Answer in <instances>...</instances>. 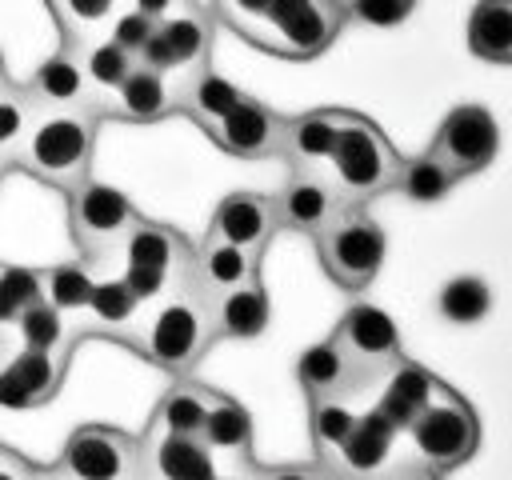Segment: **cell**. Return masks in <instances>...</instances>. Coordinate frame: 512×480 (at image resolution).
Returning a JSON list of instances; mask_svg holds the SVG:
<instances>
[{
	"label": "cell",
	"mask_w": 512,
	"mask_h": 480,
	"mask_svg": "<svg viewBox=\"0 0 512 480\" xmlns=\"http://www.w3.org/2000/svg\"><path fill=\"white\" fill-rule=\"evenodd\" d=\"M140 476L144 480H216V456L200 436H176L148 424L140 440Z\"/></svg>",
	"instance_id": "cell-15"
},
{
	"label": "cell",
	"mask_w": 512,
	"mask_h": 480,
	"mask_svg": "<svg viewBox=\"0 0 512 480\" xmlns=\"http://www.w3.org/2000/svg\"><path fill=\"white\" fill-rule=\"evenodd\" d=\"M212 400H216L212 388H204V384H196V380H176V384L160 396V404H156V412H152V428L176 432V436H200Z\"/></svg>",
	"instance_id": "cell-28"
},
{
	"label": "cell",
	"mask_w": 512,
	"mask_h": 480,
	"mask_svg": "<svg viewBox=\"0 0 512 480\" xmlns=\"http://www.w3.org/2000/svg\"><path fill=\"white\" fill-rule=\"evenodd\" d=\"M392 440H396V428H392L376 408L356 412L352 432L344 436V444L336 448V456H332L328 464H336L348 480H364V476L380 472V464H384L388 452H392Z\"/></svg>",
	"instance_id": "cell-23"
},
{
	"label": "cell",
	"mask_w": 512,
	"mask_h": 480,
	"mask_svg": "<svg viewBox=\"0 0 512 480\" xmlns=\"http://www.w3.org/2000/svg\"><path fill=\"white\" fill-rule=\"evenodd\" d=\"M256 268H260V256L256 252H244L236 244H224V240H200V248H192L188 256V268L184 276L192 280V288L204 296V300H220L224 292L256 280Z\"/></svg>",
	"instance_id": "cell-18"
},
{
	"label": "cell",
	"mask_w": 512,
	"mask_h": 480,
	"mask_svg": "<svg viewBox=\"0 0 512 480\" xmlns=\"http://www.w3.org/2000/svg\"><path fill=\"white\" fill-rule=\"evenodd\" d=\"M468 48L480 60L512 64V0H480L468 16Z\"/></svg>",
	"instance_id": "cell-29"
},
{
	"label": "cell",
	"mask_w": 512,
	"mask_h": 480,
	"mask_svg": "<svg viewBox=\"0 0 512 480\" xmlns=\"http://www.w3.org/2000/svg\"><path fill=\"white\" fill-rule=\"evenodd\" d=\"M268 8H272V0H212V12H216L232 32H240L248 44H256Z\"/></svg>",
	"instance_id": "cell-40"
},
{
	"label": "cell",
	"mask_w": 512,
	"mask_h": 480,
	"mask_svg": "<svg viewBox=\"0 0 512 480\" xmlns=\"http://www.w3.org/2000/svg\"><path fill=\"white\" fill-rule=\"evenodd\" d=\"M92 288H96L92 272H88L84 264H72V260L52 264V268L40 272V292H44V300H48L52 308H60V312H84Z\"/></svg>",
	"instance_id": "cell-33"
},
{
	"label": "cell",
	"mask_w": 512,
	"mask_h": 480,
	"mask_svg": "<svg viewBox=\"0 0 512 480\" xmlns=\"http://www.w3.org/2000/svg\"><path fill=\"white\" fill-rule=\"evenodd\" d=\"M92 144L96 116L88 108H36L20 136L16 164L28 168L36 180L72 192L80 180H88Z\"/></svg>",
	"instance_id": "cell-1"
},
{
	"label": "cell",
	"mask_w": 512,
	"mask_h": 480,
	"mask_svg": "<svg viewBox=\"0 0 512 480\" xmlns=\"http://www.w3.org/2000/svg\"><path fill=\"white\" fill-rule=\"evenodd\" d=\"M4 164H12V152H8L4 144H0V168H4Z\"/></svg>",
	"instance_id": "cell-50"
},
{
	"label": "cell",
	"mask_w": 512,
	"mask_h": 480,
	"mask_svg": "<svg viewBox=\"0 0 512 480\" xmlns=\"http://www.w3.org/2000/svg\"><path fill=\"white\" fill-rule=\"evenodd\" d=\"M36 300H44L40 272L24 264H0V332L16 328L24 308H32Z\"/></svg>",
	"instance_id": "cell-36"
},
{
	"label": "cell",
	"mask_w": 512,
	"mask_h": 480,
	"mask_svg": "<svg viewBox=\"0 0 512 480\" xmlns=\"http://www.w3.org/2000/svg\"><path fill=\"white\" fill-rule=\"evenodd\" d=\"M32 480H64V476L52 468V472H32Z\"/></svg>",
	"instance_id": "cell-49"
},
{
	"label": "cell",
	"mask_w": 512,
	"mask_h": 480,
	"mask_svg": "<svg viewBox=\"0 0 512 480\" xmlns=\"http://www.w3.org/2000/svg\"><path fill=\"white\" fill-rule=\"evenodd\" d=\"M32 472L36 468H28L20 456H12V452L0 448V480H32Z\"/></svg>",
	"instance_id": "cell-46"
},
{
	"label": "cell",
	"mask_w": 512,
	"mask_h": 480,
	"mask_svg": "<svg viewBox=\"0 0 512 480\" xmlns=\"http://www.w3.org/2000/svg\"><path fill=\"white\" fill-rule=\"evenodd\" d=\"M152 32H156V20H148V16L136 12V8H120V12L112 16V24H108V40L120 44L124 52H132L136 60H140L144 44L152 40Z\"/></svg>",
	"instance_id": "cell-41"
},
{
	"label": "cell",
	"mask_w": 512,
	"mask_h": 480,
	"mask_svg": "<svg viewBox=\"0 0 512 480\" xmlns=\"http://www.w3.org/2000/svg\"><path fill=\"white\" fill-rule=\"evenodd\" d=\"M276 204L272 196L264 192H232L216 204L212 212V224H208V240H224V244H236L244 252H264L272 232H276Z\"/></svg>",
	"instance_id": "cell-16"
},
{
	"label": "cell",
	"mask_w": 512,
	"mask_h": 480,
	"mask_svg": "<svg viewBox=\"0 0 512 480\" xmlns=\"http://www.w3.org/2000/svg\"><path fill=\"white\" fill-rule=\"evenodd\" d=\"M328 164H332V184L344 196V204H364L368 196L396 188V172H400L396 148L360 112H340V132H336V148Z\"/></svg>",
	"instance_id": "cell-3"
},
{
	"label": "cell",
	"mask_w": 512,
	"mask_h": 480,
	"mask_svg": "<svg viewBox=\"0 0 512 480\" xmlns=\"http://www.w3.org/2000/svg\"><path fill=\"white\" fill-rule=\"evenodd\" d=\"M136 216H140L136 204L120 188H112L96 176L80 180L68 192V228H72V240L84 252V260H100L112 248H120L124 232L132 228Z\"/></svg>",
	"instance_id": "cell-7"
},
{
	"label": "cell",
	"mask_w": 512,
	"mask_h": 480,
	"mask_svg": "<svg viewBox=\"0 0 512 480\" xmlns=\"http://www.w3.org/2000/svg\"><path fill=\"white\" fill-rule=\"evenodd\" d=\"M60 36L68 48H84L92 40H100L112 24V16L120 12V0H48Z\"/></svg>",
	"instance_id": "cell-31"
},
{
	"label": "cell",
	"mask_w": 512,
	"mask_h": 480,
	"mask_svg": "<svg viewBox=\"0 0 512 480\" xmlns=\"http://www.w3.org/2000/svg\"><path fill=\"white\" fill-rule=\"evenodd\" d=\"M216 480H256V464L244 460V464H232V472H220Z\"/></svg>",
	"instance_id": "cell-47"
},
{
	"label": "cell",
	"mask_w": 512,
	"mask_h": 480,
	"mask_svg": "<svg viewBox=\"0 0 512 480\" xmlns=\"http://www.w3.org/2000/svg\"><path fill=\"white\" fill-rule=\"evenodd\" d=\"M208 48H212V16L192 4L156 24L152 40L140 52V64L184 80V76L208 68Z\"/></svg>",
	"instance_id": "cell-10"
},
{
	"label": "cell",
	"mask_w": 512,
	"mask_h": 480,
	"mask_svg": "<svg viewBox=\"0 0 512 480\" xmlns=\"http://www.w3.org/2000/svg\"><path fill=\"white\" fill-rule=\"evenodd\" d=\"M208 136L216 140V148H224L228 156H240V160L280 156L284 116L272 112L268 104H260L256 96H240V100L208 128Z\"/></svg>",
	"instance_id": "cell-12"
},
{
	"label": "cell",
	"mask_w": 512,
	"mask_h": 480,
	"mask_svg": "<svg viewBox=\"0 0 512 480\" xmlns=\"http://www.w3.org/2000/svg\"><path fill=\"white\" fill-rule=\"evenodd\" d=\"M68 360H72V344L52 348V352L20 348L16 356H8L0 364V408H36V404H48L56 396V388L64 384Z\"/></svg>",
	"instance_id": "cell-13"
},
{
	"label": "cell",
	"mask_w": 512,
	"mask_h": 480,
	"mask_svg": "<svg viewBox=\"0 0 512 480\" xmlns=\"http://www.w3.org/2000/svg\"><path fill=\"white\" fill-rule=\"evenodd\" d=\"M340 112L344 108H312L300 116H284L280 156L292 164V172H316L320 164H328L340 132Z\"/></svg>",
	"instance_id": "cell-20"
},
{
	"label": "cell",
	"mask_w": 512,
	"mask_h": 480,
	"mask_svg": "<svg viewBox=\"0 0 512 480\" xmlns=\"http://www.w3.org/2000/svg\"><path fill=\"white\" fill-rule=\"evenodd\" d=\"M244 92L232 84V80H224V76H216L212 68H200V72H192V76H184L180 80V92H176V108L184 112V116H192L204 132L240 100Z\"/></svg>",
	"instance_id": "cell-27"
},
{
	"label": "cell",
	"mask_w": 512,
	"mask_h": 480,
	"mask_svg": "<svg viewBox=\"0 0 512 480\" xmlns=\"http://www.w3.org/2000/svg\"><path fill=\"white\" fill-rule=\"evenodd\" d=\"M268 316H272V308H268V292H264L260 276L240 284V288H232V292H224L212 304L216 336H224V340H256V336H264Z\"/></svg>",
	"instance_id": "cell-25"
},
{
	"label": "cell",
	"mask_w": 512,
	"mask_h": 480,
	"mask_svg": "<svg viewBox=\"0 0 512 480\" xmlns=\"http://www.w3.org/2000/svg\"><path fill=\"white\" fill-rule=\"evenodd\" d=\"M124 260L132 268H164V272H184L188 268V256L192 248L180 240L176 228L168 224H156V220H144L136 216L132 228L124 232Z\"/></svg>",
	"instance_id": "cell-24"
},
{
	"label": "cell",
	"mask_w": 512,
	"mask_h": 480,
	"mask_svg": "<svg viewBox=\"0 0 512 480\" xmlns=\"http://www.w3.org/2000/svg\"><path fill=\"white\" fill-rule=\"evenodd\" d=\"M416 0H348L344 12L360 24H372V28H392V24H404L412 16Z\"/></svg>",
	"instance_id": "cell-42"
},
{
	"label": "cell",
	"mask_w": 512,
	"mask_h": 480,
	"mask_svg": "<svg viewBox=\"0 0 512 480\" xmlns=\"http://www.w3.org/2000/svg\"><path fill=\"white\" fill-rule=\"evenodd\" d=\"M348 12L340 0H272L256 48L288 56V60H312L332 48L340 36Z\"/></svg>",
	"instance_id": "cell-6"
},
{
	"label": "cell",
	"mask_w": 512,
	"mask_h": 480,
	"mask_svg": "<svg viewBox=\"0 0 512 480\" xmlns=\"http://www.w3.org/2000/svg\"><path fill=\"white\" fill-rule=\"evenodd\" d=\"M392 480H436V472H432V468H404V472H396Z\"/></svg>",
	"instance_id": "cell-48"
},
{
	"label": "cell",
	"mask_w": 512,
	"mask_h": 480,
	"mask_svg": "<svg viewBox=\"0 0 512 480\" xmlns=\"http://www.w3.org/2000/svg\"><path fill=\"white\" fill-rule=\"evenodd\" d=\"M8 84V68H4V56H0V88Z\"/></svg>",
	"instance_id": "cell-51"
},
{
	"label": "cell",
	"mask_w": 512,
	"mask_h": 480,
	"mask_svg": "<svg viewBox=\"0 0 512 480\" xmlns=\"http://www.w3.org/2000/svg\"><path fill=\"white\" fill-rule=\"evenodd\" d=\"M172 108H176V92L168 88V76L156 68H144L140 60L108 96L96 100V116H120L136 124H152Z\"/></svg>",
	"instance_id": "cell-19"
},
{
	"label": "cell",
	"mask_w": 512,
	"mask_h": 480,
	"mask_svg": "<svg viewBox=\"0 0 512 480\" xmlns=\"http://www.w3.org/2000/svg\"><path fill=\"white\" fill-rule=\"evenodd\" d=\"M256 480H332V476L320 464H280V468H260L256 464Z\"/></svg>",
	"instance_id": "cell-44"
},
{
	"label": "cell",
	"mask_w": 512,
	"mask_h": 480,
	"mask_svg": "<svg viewBox=\"0 0 512 480\" xmlns=\"http://www.w3.org/2000/svg\"><path fill=\"white\" fill-rule=\"evenodd\" d=\"M16 336L24 348H36V352H52V348L72 344L68 328H64V312L52 308L48 300H36L32 308H24V316L16 320Z\"/></svg>",
	"instance_id": "cell-38"
},
{
	"label": "cell",
	"mask_w": 512,
	"mask_h": 480,
	"mask_svg": "<svg viewBox=\"0 0 512 480\" xmlns=\"http://www.w3.org/2000/svg\"><path fill=\"white\" fill-rule=\"evenodd\" d=\"M496 148H500V128H496V120H492V112L484 104H460V108H452L440 120V128H436V136L428 144V152L440 164H448L456 180L488 168L492 156H496Z\"/></svg>",
	"instance_id": "cell-9"
},
{
	"label": "cell",
	"mask_w": 512,
	"mask_h": 480,
	"mask_svg": "<svg viewBox=\"0 0 512 480\" xmlns=\"http://www.w3.org/2000/svg\"><path fill=\"white\" fill-rule=\"evenodd\" d=\"M352 424H356V412H352L340 396H332V400H312L308 428H312V444H316L320 460H332V456H336V448L344 444V436L352 432Z\"/></svg>",
	"instance_id": "cell-37"
},
{
	"label": "cell",
	"mask_w": 512,
	"mask_h": 480,
	"mask_svg": "<svg viewBox=\"0 0 512 480\" xmlns=\"http://www.w3.org/2000/svg\"><path fill=\"white\" fill-rule=\"evenodd\" d=\"M296 380H300L308 404H312V400L348 396L352 388H364V384H368L332 336H328V340H316L312 348L300 352V360H296Z\"/></svg>",
	"instance_id": "cell-21"
},
{
	"label": "cell",
	"mask_w": 512,
	"mask_h": 480,
	"mask_svg": "<svg viewBox=\"0 0 512 480\" xmlns=\"http://www.w3.org/2000/svg\"><path fill=\"white\" fill-rule=\"evenodd\" d=\"M24 92L32 96L36 108H88L96 116V88L88 84V72H84V60H80V48H68L60 44L36 72L32 80L24 84ZM100 120V116H96Z\"/></svg>",
	"instance_id": "cell-17"
},
{
	"label": "cell",
	"mask_w": 512,
	"mask_h": 480,
	"mask_svg": "<svg viewBox=\"0 0 512 480\" xmlns=\"http://www.w3.org/2000/svg\"><path fill=\"white\" fill-rule=\"evenodd\" d=\"M80 60H84V72H88V84L96 88V96H108V92L136 68V56L124 52L120 44H112L108 36L84 44V48H80Z\"/></svg>",
	"instance_id": "cell-34"
},
{
	"label": "cell",
	"mask_w": 512,
	"mask_h": 480,
	"mask_svg": "<svg viewBox=\"0 0 512 480\" xmlns=\"http://www.w3.org/2000/svg\"><path fill=\"white\" fill-rule=\"evenodd\" d=\"M492 308V292L480 276H452L440 288V316L452 324H476Z\"/></svg>",
	"instance_id": "cell-35"
},
{
	"label": "cell",
	"mask_w": 512,
	"mask_h": 480,
	"mask_svg": "<svg viewBox=\"0 0 512 480\" xmlns=\"http://www.w3.org/2000/svg\"><path fill=\"white\" fill-rule=\"evenodd\" d=\"M384 228L360 208V204H348L320 236H316V252H320V264L324 272L332 276V284L348 288V292H364L380 264H384Z\"/></svg>",
	"instance_id": "cell-5"
},
{
	"label": "cell",
	"mask_w": 512,
	"mask_h": 480,
	"mask_svg": "<svg viewBox=\"0 0 512 480\" xmlns=\"http://www.w3.org/2000/svg\"><path fill=\"white\" fill-rule=\"evenodd\" d=\"M128 8H136V12H144L148 20H168V16H176V12H184V8H192V0H128Z\"/></svg>",
	"instance_id": "cell-45"
},
{
	"label": "cell",
	"mask_w": 512,
	"mask_h": 480,
	"mask_svg": "<svg viewBox=\"0 0 512 480\" xmlns=\"http://www.w3.org/2000/svg\"><path fill=\"white\" fill-rule=\"evenodd\" d=\"M388 380H384V392H380V400L372 404L396 432H404L420 412H424V404L432 400V392H436V376L424 368V364H416V360H396L388 372H384Z\"/></svg>",
	"instance_id": "cell-22"
},
{
	"label": "cell",
	"mask_w": 512,
	"mask_h": 480,
	"mask_svg": "<svg viewBox=\"0 0 512 480\" xmlns=\"http://www.w3.org/2000/svg\"><path fill=\"white\" fill-rule=\"evenodd\" d=\"M64 480H140V444L108 424H80L56 460Z\"/></svg>",
	"instance_id": "cell-8"
},
{
	"label": "cell",
	"mask_w": 512,
	"mask_h": 480,
	"mask_svg": "<svg viewBox=\"0 0 512 480\" xmlns=\"http://www.w3.org/2000/svg\"><path fill=\"white\" fill-rule=\"evenodd\" d=\"M332 340L344 348V356L356 364V372L364 380L384 376L400 360V332H396L392 316L376 304H352L340 316V324L332 328Z\"/></svg>",
	"instance_id": "cell-11"
},
{
	"label": "cell",
	"mask_w": 512,
	"mask_h": 480,
	"mask_svg": "<svg viewBox=\"0 0 512 480\" xmlns=\"http://www.w3.org/2000/svg\"><path fill=\"white\" fill-rule=\"evenodd\" d=\"M84 312L92 316V324L100 332H112V336L128 340V332L136 328V340H140V312H144V304L132 296V288L120 276L116 280H96Z\"/></svg>",
	"instance_id": "cell-30"
},
{
	"label": "cell",
	"mask_w": 512,
	"mask_h": 480,
	"mask_svg": "<svg viewBox=\"0 0 512 480\" xmlns=\"http://www.w3.org/2000/svg\"><path fill=\"white\" fill-rule=\"evenodd\" d=\"M404 432L412 436L416 456L432 472H452V468L468 464L476 444H480V420H476L472 404L460 392H452L444 380L436 384L432 400L424 404V412Z\"/></svg>",
	"instance_id": "cell-4"
},
{
	"label": "cell",
	"mask_w": 512,
	"mask_h": 480,
	"mask_svg": "<svg viewBox=\"0 0 512 480\" xmlns=\"http://www.w3.org/2000/svg\"><path fill=\"white\" fill-rule=\"evenodd\" d=\"M180 276L184 272H164V268H124V284L132 288V296L140 300V304H152V300H160V296H168L176 284H180Z\"/></svg>",
	"instance_id": "cell-43"
},
{
	"label": "cell",
	"mask_w": 512,
	"mask_h": 480,
	"mask_svg": "<svg viewBox=\"0 0 512 480\" xmlns=\"http://www.w3.org/2000/svg\"><path fill=\"white\" fill-rule=\"evenodd\" d=\"M456 184L452 168L440 164L432 152H420L412 160H400V172H396V188L412 200V204H436L448 196V188Z\"/></svg>",
	"instance_id": "cell-32"
},
{
	"label": "cell",
	"mask_w": 512,
	"mask_h": 480,
	"mask_svg": "<svg viewBox=\"0 0 512 480\" xmlns=\"http://www.w3.org/2000/svg\"><path fill=\"white\" fill-rule=\"evenodd\" d=\"M32 112H36V104L24 92V84L8 80L0 88V144L12 152V164H16V148H20V136H24L28 120H32Z\"/></svg>",
	"instance_id": "cell-39"
},
{
	"label": "cell",
	"mask_w": 512,
	"mask_h": 480,
	"mask_svg": "<svg viewBox=\"0 0 512 480\" xmlns=\"http://www.w3.org/2000/svg\"><path fill=\"white\" fill-rule=\"evenodd\" d=\"M200 440L212 448V456H228L232 464L252 460V416H248V408L240 400L216 392V400L204 416Z\"/></svg>",
	"instance_id": "cell-26"
},
{
	"label": "cell",
	"mask_w": 512,
	"mask_h": 480,
	"mask_svg": "<svg viewBox=\"0 0 512 480\" xmlns=\"http://www.w3.org/2000/svg\"><path fill=\"white\" fill-rule=\"evenodd\" d=\"M272 204H276V224L304 236H320L348 208L336 184L324 180L320 172H292L284 188L272 196Z\"/></svg>",
	"instance_id": "cell-14"
},
{
	"label": "cell",
	"mask_w": 512,
	"mask_h": 480,
	"mask_svg": "<svg viewBox=\"0 0 512 480\" xmlns=\"http://www.w3.org/2000/svg\"><path fill=\"white\" fill-rule=\"evenodd\" d=\"M216 340V320H212V300H204L188 276H180V284L164 296V304H156V312L148 316V324L140 328V348L144 356L172 372L184 376Z\"/></svg>",
	"instance_id": "cell-2"
}]
</instances>
